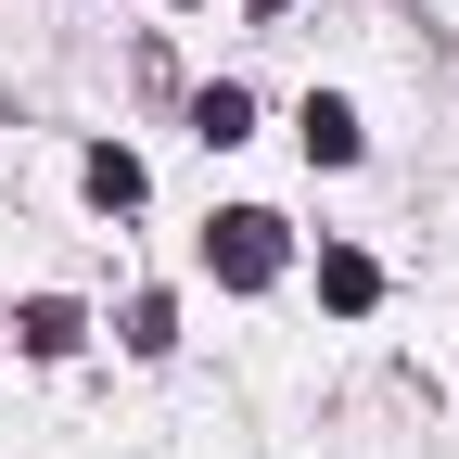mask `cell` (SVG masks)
<instances>
[{
	"label": "cell",
	"instance_id": "obj_2",
	"mask_svg": "<svg viewBox=\"0 0 459 459\" xmlns=\"http://www.w3.org/2000/svg\"><path fill=\"white\" fill-rule=\"evenodd\" d=\"M13 344H26V358H77V344H90V319H77L65 294H26V319H13Z\"/></svg>",
	"mask_w": 459,
	"mask_h": 459
},
{
	"label": "cell",
	"instance_id": "obj_8",
	"mask_svg": "<svg viewBox=\"0 0 459 459\" xmlns=\"http://www.w3.org/2000/svg\"><path fill=\"white\" fill-rule=\"evenodd\" d=\"M243 13H281V0H243Z\"/></svg>",
	"mask_w": 459,
	"mask_h": 459
},
{
	"label": "cell",
	"instance_id": "obj_3",
	"mask_svg": "<svg viewBox=\"0 0 459 459\" xmlns=\"http://www.w3.org/2000/svg\"><path fill=\"white\" fill-rule=\"evenodd\" d=\"M77 179H90V204H102V217H128V204H141V153H128V141H102Z\"/></svg>",
	"mask_w": 459,
	"mask_h": 459
},
{
	"label": "cell",
	"instance_id": "obj_6",
	"mask_svg": "<svg viewBox=\"0 0 459 459\" xmlns=\"http://www.w3.org/2000/svg\"><path fill=\"white\" fill-rule=\"evenodd\" d=\"M192 128H204V153H230V141L255 128V102H243V90H204V102H192Z\"/></svg>",
	"mask_w": 459,
	"mask_h": 459
},
{
	"label": "cell",
	"instance_id": "obj_1",
	"mask_svg": "<svg viewBox=\"0 0 459 459\" xmlns=\"http://www.w3.org/2000/svg\"><path fill=\"white\" fill-rule=\"evenodd\" d=\"M204 268L230 281V294H255V281H281V217H268V204H230V217L204 230Z\"/></svg>",
	"mask_w": 459,
	"mask_h": 459
},
{
	"label": "cell",
	"instance_id": "obj_4",
	"mask_svg": "<svg viewBox=\"0 0 459 459\" xmlns=\"http://www.w3.org/2000/svg\"><path fill=\"white\" fill-rule=\"evenodd\" d=\"M370 294H383V268H370V255H344V243H332V255H319V307H332V319H358Z\"/></svg>",
	"mask_w": 459,
	"mask_h": 459
},
{
	"label": "cell",
	"instance_id": "obj_7",
	"mask_svg": "<svg viewBox=\"0 0 459 459\" xmlns=\"http://www.w3.org/2000/svg\"><path fill=\"white\" fill-rule=\"evenodd\" d=\"M128 344H141V358H166V344H179V307L141 294V307H128Z\"/></svg>",
	"mask_w": 459,
	"mask_h": 459
},
{
	"label": "cell",
	"instance_id": "obj_5",
	"mask_svg": "<svg viewBox=\"0 0 459 459\" xmlns=\"http://www.w3.org/2000/svg\"><path fill=\"white\" fill-rule=\"evenodd\" d=\"M294 128H307V166H358V115H344L332 90H319V102L294 115Z\"/></svg>",
	"mask_w": 459,
	"mask_h": 459
}]
</instances>
